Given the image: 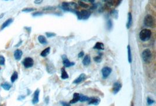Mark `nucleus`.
Here are the masks:
<instances>
[{
	"mask_svg": "<svg viewBox=\"0 0 156 106\" xmlns=\"http://www.w3.org/2000/svg\"><path fill=\"white\" fill-rule=\"evenodd\" d=\"M74 13L76 14L78 19H83V20H87L89 18L91 15V12L88 11L86 10H82L81 11H77L74 10L73 11Z\"/></svg>",
	"mask_w": 156,
	"mask_h": 106,
	"instance_id": "1",
	"label": "nucleus"
},
{
	"mask_svg": "<svg viewBox=\"0 0 156 106\" xmlns=\"http://www.w3.org/2000/svg\"><path fill=\"white\" fill-rule=\"evenodd\" d=\"M151 36V32L149 29H145L141 30L139 34V37L141 40L146 42L150 39Z\"/></svg>",
	"mask_w": 156,
	"mask_h": 106,
	"instance_id": "2",
	"label": "nucleus"
},
{
	"mask_svg": "<svg viewBox=\"0 0 156 106\" xmlns=\"http://www.w3.org/2000/svg\"><path fill=\"white\" fill-rule=\"evenodd\" d=\"M142 59L146 64H149L152 61V53L149 49H145L142 52Z\"/></svg>",
	"mask_w": 156,
	"mask_h": 106,
	"instance_id": "3",
	"label": "nucleus"
},
{
	"mask_svg": "<svg viewBox=\"0 0 156 106\" xmlns=\"http://www.w3.org/2000/svg\"><path fill=\"white\" fill-rule=\"evenodd\" d=\"M144 24L149 27H154L155 26V20L151 15H147L144 19Z\"/></svg>",
	"mask_w": 156,
	"mask_h": 106,
	"instance_id": "4",
	"label": "nucleus"
},
{
	"mask_svg": "<svg viewBox=\"0 0 156 106\" xmlns=\"http://www.w3.org/2000/svg\"><path fill=\"white\" fill-rule=\"evenodd\" d=\"M23 66L26 68H31L33 67L34 64L33 59L30 57H26L23 59V62H22Z\"/></svg>",
	"mask_w": 156,
	"mask_h": 106,
	"instance_id": "5",
	"label": "nucleus"
},
{
	"mask_svg": "<svg viewBox=\"0 0 156 106\" xmlns=\"http://www.w3.org/2000/svg\"><path fill=\"white\" fill-rule=\"evenodd\" d=\"M102 74L104 79H106L108 76L110 75V74L112 72V69L108 67H104L102 69Z\"/></svg>",
	"mask_w": 156,
	"mask_h": 106,
	"instance_id": "6",
	"label": "nucleus"
},
{
	"mask_svg": "<svg viewBox=\"0 0 156 106\" xmlns=\"http://www.w3.org/2000/svg\"><path fill=\"white\" fill-rule=\"evenodd\" d=\"M62 59H63V65H64V67L66 68L70 67L71 66H73L75 65L74 63L70 62L68 60V59L67 58V57H66V55H63V56H62Z\"/></svg>",
	"mask_w": 156,
	"mask_h": 106,
	"instance_id": "7",
	"label": "nucleus"
},
{
	"mask_svg": "<svg viewBox=\"0 0 156 106\" xmlns=\"http://www.w3.org/2000/svg\"><path fill=\"white\" fill-rule=\"evenodd\" d=\"M122 88V84L119 82H117L113 84V94L116 95L120 91Z\"/></svg>",
	"mask_w": 156,
	"mask_h": 106,
	"instance_id": "8",
	"label": "nucleus"
},
{
	"mask_svg": "<svg viewBox=\"0 0 156 106\" xmlns=\"http://www.w3.org/2000/svg\"><path fill=\"white\" fill-rule=\"evenodd\" d=\"M39 93H40V90L39 89H37L35 91V93L33 94V97L32 99V104H36L37 103H38L39 102Z\"/></svg>",
	"mask_w": 156,
	"mask_h": 106,
	"instance_id": "9",
	"label": "nucleus"
},
{
	"mask_svg": "<svg viewBox=\"0 0 156 106\" xmlns=\"http://www.w3.org/2000/svg\"><path fill=\"white\" fill-rule=\"evenodd\" d=\"M86 78H87V76H86L85 74H81V75H80V76L78 77L74 80L73 83H74V84H78V83L85 80Z\"/></svg>",
	"mask_w": 156,
	"mask_h": 106,
	"instance_id": "10",
	"label": "nucleus"
},
{
	"mask_svg": "<svg viewBox=\"0 0 156 106\" xmlns=\"http://www.w3.org/2000/svg\"><path fill=\"white\" fill-rule=\"evenodd\" d=\"M128 22L126 23V28L128 29H130L133 23V18H132V15L130 12L128 13Z\"/></svg>",
	"mask_w": 156,
	"mask_h": 106,
	"instance_id": "11",
	"label": "nucleus"
},
{
	"mask_svg": "<svg viewBox=\"0 0 156 106\" xmlns=\"http://www.w3.org/2000/svg\"><path fill=\"white\" fill-rule=\"evenodd\" d=\"M22 54H23V53H22V51L21 50L17 49L14 52V58L17 60H19V59H21V57H22Z\"/></svg>",
	"mask_w": 156,
	"mask_h": 106,
	"instance_id": "12",
	"label": "nucleus"
},
{
	"mask_svg": "<svg viewBox=\"0 0 156 106\" xmlns=\"http://www.w3.org/2000/svg\"><path fill=\"white\" fill-rule=\"evenodd\" d=\"M88 104H94V105H98L100 103V100L98 98L95 97H92L89 98L88 100Z\"/></svg>",
	"mask_w": 156,
	"mask_h": 106,
	"instance_id": "13",
	"label": "nucleus"
},
{
	"mask_svg": "<svg viewBox=\"0 0 156 106\" xmlns=\"http://www.w3.org/2000/svg\"><path fill=\"white\" fill-rule=\"evenodd\" d=\"M91 63V58L89 55H86L83 60V64L84 66H88Z\"/></svg>",
	"mask_w": 156,
	"mask_h": 106,
	"instance_id": "14",
	"label": "nucleus"
},
{
	"mask_svg": "<svg viewBox=\"0 0 156 106\" xmlns=\"http://www.w3.org/2000/svg\"><path fill=\"white\" fill-rule=\"evenodd\" d=\"M79 96H80V94L75 93L73 95V98H72V100L70 101V104H74V103H76L78 101Z\"/></svg>",
	"mask_w": 156,
	"mask_h": 106,
	"instance_id": "15",
	"label": "nucleus"
},
{
	"mask_svg": "<svg viewBox=\"0 0 156 106\" xmlns=\"http://www.w3.org/2000/svg\"><path fill=\"white\" fill-rule=\"evenodd\" d=\"M128 59L129 63L131 64L132 62V51H131V48L130 45L128 46Z\"/></svg>",
	"mask_w": 156,
	"mask_h": 106,
	"instance_id": "16",
	"label": "nucleus"
},
{
	"mask_svg": "<svg viewBox=\"0 0 156 106\" xmlns=\"http://www.w3.org/2000/svg\"><path fill=\"white\" fill-rule=\"evenodd\" d=\"M61 78L62 79H66L68 78V75L64 68L61 69Z\"/></svg>",
	"mask_w": 156,
	"mask_h": 106,
	"instance_id": "17",
	"label": "nucleus"
},
{
	"mask_svg": "<svg viewBox=\"0 0 156 106\" xmlns=\"http://www.w3.org/2000/svg\"><path fill=\"white\" fill-rule=\"evenodd\" d=\"M94 49H97V50H104V45L102 43H101V42H97L95 46H94L93 47Z\"/></svg>",
	"mask_w": 156,
	"mask_h": 106,
	"instance_id": "18",
	"label": "nucleus"
},
{
	"mask_svg": "<svg viewBox=\"0 0 156 106\" xmlns=\"http://www.w3.org/2000/svg\"><path fill=\"white\" fill-rule=\"evenodd\" d=\"M38 41L39 42V43L42 44H46L47 43V41L46 40V37L44 36L40 35L38 37Z\"/></svg>",
	"mask_w": 156,
	"mask_h": 106,
	"instance_id": "19",
	"label": "nucleus"
},
{
	"mask_svg": "<svg viewBox=\"0 0 156 106\" xmlns=\"http://www.w3.org/2000/svg\"><path fill=\"white\" fill-rule=\"evenodd\" d=\"M50 51V47H47V48H45L43 51H42L40 55L42 57H47L49 54Z\"/></svg>",
	"mask_w": 156,
	"mask_h": 106,
	"instance_id": "20",
	"label": "nucleus"
},
{
	"mask_svg": "<svg viewBox=\"0 0 156 106\" xmlns=\"http://www.w3.org/2000/svg\"><path fill=\"white\" fill-rule=\"evenodd\" d=\"M12 22H13V19H11H11H8V20H6L4 23L2 24V26H1V29L2 30V29H4L6 27H7V26H9V25H10Z\"/></svg>",
	"mask_w": 156,
	"mask_h": 106,
	"instance_id": "21",
	"label": "nucleus"
},
{
	"mask_svg": "<svg viewBox=\"0 0 156 106\" xmlns=\"http://www.w3.org/2000/svg\"><path fill=\"white\" fill-rule=\"evenodd\" d=\"M89 99V98L88 97L84 96V95H80V96H79V101L81 102L88 101Z\"/></svg>",
	"mask_w": 156,
	"mask_h": 106,
	"instance_id": "22",
	"label": "nucleus"
},
{
	"mask_svg": "<svg viewBox=\"0 0 156 106\" xmlns=\"http://www.w3.org/2000/svg\"><path fill=\"white\" fill-rule=\"evenodd\" d=\"M1 87L5 90H9L11 88V85L8 83H4L1 85Z\"/></svg>",
	"mask_w": 156,
	"mask_h": 106,
	"instance_id": "23",
	"label": "nucleus"
},
{
	"mask_svg": "<svg viewBox=\"0 0 156 106\" xmlns=\"http://www.w3.org/2000/svg\"><path fill=\"white\" fill-rule=\"evenodd\" d=\"M18 73L17 72H14V74L12 75L11 78V82H12V83H14V82L18 79Z\"/></svg>",
	"mask_w": 156,
	"mask_h": 106,
	"instance_id": "24",
	"label": "nucleus"
},
{
	"mask_svg": "<svg viewBox=\"0 0 156 106\" xmlns=\"http://www.w3.org/2000/svg\"><path fill=\"white\" fill-rule=\"evenodd\" d=\"M36 10V8H26L22 10V12H30L35 11Z\"/></svg>",
	"mask_w": 156,
	"mask_h": 106,
	"instance_id": "25",
	"label": "nucleus"
},
{
	"mask_svg": "<svg viewBox=\"0 0 156 106\" xmlns=\"http://www.w3.org/2000/svg\"><path fill=\"white\" fill-rule=\"evenodd\" d=\"M111 14L112 15L114 18L117 19V16H118V11H117V10H113L112 11V12H111Z\"/></svg>",
	"mask_w": 156,
	"mask_h": 106,
	"instance_id": "26",
	"label": "nucleus"
},
{
	"mask_svg": "<svg viewBox=\"0 0 156 106\" xmlns=\"http://www.w3.org/2000/svg\"><path fill=\"white\" fill-rule=\"evenodd\" d=\"M112 26H113V23H112V21L111 19H109L107 22V27L109 30H111L112 29Z\"/></svg>",
	"mask_w": 156,
	"mask_h": 106,
	"instance_id": "27",
	"label": "nucleus"
},
{
	"mask_svg": "<svg viewBox=\"0 0 156 106\" xmlns=\"http://www.w3.org/2000/svg\"><path fill=\"white\" fill-rule=\"evenodd\" d=\"M78 5H80V6H81V7L85 8H87L89 7V5H88V4H87L84 3V2H83V1H79Z\"/></svg>",
	"mask_w": 156,
	"mask_h": 106,
	"instance_id": "28",
	"label": "nucleus"
},
{
	"mask_svg": "<svg viewBox=\"0 0 156 106\" xmlns=\"http://www.w3.org/2000/svg\"><path fill=\"white\" fill-rule=\"evenodd\" d=\"M147 103L148 105L150 106V105H152L153 104H154V103H155V101H154V100L150 99V97H148L147 98Z\"/></svg>",
	"mask_w": 156,
	"mask_h": 106,
	"instance_id": "29",
	"label": "nucleus"
},
{
	"mask_svg": "<svg viewBox=\"0 0 156 106\" xmlns=\"http://www.w3.org/2000/svg\"><path fill=\"white\" fill-rule=\"evenodd\" d=\"M56 9V7L55 6H46V7L43 8V11H52V10H55Z\"/></svg>",
	"mask_w": 156,
	"mask_h": 106,
	"instance_id": "30",
	"label": "nucleus"
},
{
	"mask_svg": "<svg viewBox=\"0 0 156 106\" xmlns=\"http://www.w3.org/2000/svg\"><path fill=\"white\" fill-rule=\"evenodd\" d=\"M115 1V0H108V1H107V5H108V6L109 7V6H113V5H114Z\"/></svg>",
	"mask_w": 156,
	"mask_h": 106,
	"instance_id": "31",
	"label": "nucleus"
},
{
	"mask_svg": "<svg viewBox=\"0 0 156 106\" xmlns=\"http://www.w3.org/2000/svg\"><path fill=\"white\" fill-rule=\"evenodd\" d=\"M5 58L2 55H0V65H4L5 64Z\"/></svg>",
	"mask_w": 156,
	"mask_h": 106,
	"instance_id": "32",
	"label": "nucleus"
},
{
	"mask_svg": "<svg viewBox=\"0 0 156 106\" xmlns=\"http://www.w3.org/2000/svg\"><path fill=\"white\" fill-rule=\"evenodd\" d=\"M46 36H47V37L50 38V37H53V36H56V33H50V32H46Z\"/></svg>",
	"mask_w": 156,
	"mask_h": 106,
	"instance_id": "33",
	"label": "nucleus"
},
{
	"mask_svg": "<svg viewBox=\"0 0 156 106\" xmlns=\"http://www.w3.org/2000/svg\"><path fill=\"white\" fill-rule=\"evenodd\" d=\"M94 61L96 63H101V61H102V58L101 57L98 56V57H94Z\"/></svg>",
	"mask_w": 156,
	"mask_h": 106,
	"instance_id": "34",
	"label": "nucleus"
},
{
	"mask_svg": "<svg viewBox=\"0 0 156 106\" xmlns=\"http://www.w3.org/2000/svg\"><path fill=\"white\" fill-rule=\"evenodd\" d=\"M42 15H43V12H35L32 14V15L33 16H41Z\"/></svg>",
	"mask_w": 156,
	"mask_h": 106,
	"instance_id": "35",
	"label": "nucleus"
},
{
	"mask_svg": "<svg viewBox=\"0 0 156 106\" xmlns=\"http://www.w3.org/2000/svg\"><path fill=\"white\" fill-rule=\"evenodd\" d=\"M61 103L62 106H71V104H69V103H67V102L62 101Z\"/></svg>",
	"mask_w": 156,
	"mask_h": 106,
	"instance_id": "36",
	"label": "nucleus"
},
{
	"mask_svg": "<svg viewBox=\"0 0 156 106\" xmlns=\"http://www.w3.org/2000/svg\"><path fill=\"white\" fill-rule=\"evenodd\" d=\"M43 0H35L34 3L36 4H40L43 2Z\"/></svg>",
	"mask_w": 156,
	"mask_h": 106,
	"instance_id": "37",
	"label": "nucleus"
},
{
	"mask_svg": "<svg viewBox=\"0 0 156 106\" xmlns=\"http://www.w3.org/2000/svg\"><path fill=\"white\" fill-rule=\"evenodd\" d=\"M84 55V51H81V52L78 54V58H82Z\"/></svg>",
	"mask_w": 156,
	"mask_h": 106,
	"instance_id": "38",
	"label": "nucleus"
},
{
	"mask_svg": "<svg viewBox=\"0 0 156 106\" xmlns=\"http://www.w3.org/2000/svg\"><path fill=\"white\" fill-rule=\"evenodd\" d=\"M122 1L123 0H117V1H116V2H116V6H118L119 5L121 4Z\"/></svg>",
	"mask_w": 156,
	"mask_h": 106,
	"instance_id": "39",
	"label": "nucleus"
},
{
	"mask_svg": "<svg viewBox=\"0 0 156 106\" xmlns=\"http://www.w3.org/2000/svg\"><path fill=\"white\" fill-rule=\"evenodd\" d=\"M96 8H97V5L94 4L93 5H92V7H91L90 9H91V10H95V9H96Z\"/></svg>",
	"mask_w": 156,
	"mask_h": 106,
	"instance_id": "40",
	"label": "nucleus"
},
{
	"mask_svg": "<svg viewBox=\"0 0 156 106\" xmlns=\"http://www.w3.org/2000/svg\"><path fill=\"white\" fill-rule=\"evenodd\" d=\"M49 101V97H46L45 99V102L46 104H48Z\"/></svg>",
	"mask_w": 156,
	"mask_h": 106,
	"instance_id": "41",
	"label": "nucleus"
},
{
	"mask_svg": "<svg viewBox=\"0 0 156 106\" xmlns=\"http://www.w3.org/2000/svg\"><path fill=\"white\" fill-rule=\"evenodd\" d=\"M83 1H88V2H91V3H94L95 2V0H83Z\"/></svg>",
	"mask_w": 156,
	"mask_h": 106,
	"instance_id": "42",
	"label": "nucleus"
},
{
	"mask_svg": "<svg viewBox=\"0 0 156 106\" xmlns=\"http://www.w3.org/2000/svg\"><path fill=\"white\" fill-rule=\"evenodd\" d=\"M25 96H19V98H18V100H22V99H25Z\"/></svg>",
	"mask_w": 156,
	"mask_h": 106,
	"instance_id": "43",
	"label": "nucleus"
},
{
	"mask_svg": "<svg viewBox=\"0 0 156 106\" xmlns=\"http://www.w3.org/2000/svg\"><path fill=\"white\" fill-rule=\"evenodd\" d=\"M103 1H104V2H107V1H108V0H102Z\"/></svg>",
	"mask_w": 156,
	"mask_h": 106,
	"instance_id": "44",
	"label": "nucleus"
},
{
	"mask_svg": "<svg viewBox=\"0 0 156 106\" xmlns=\"http://www.w3.org/2000/svg\"><path fill=\"white\" fill-rule=\"evenodd\" d=\"M5 1H11V0H5Z\"/></svg>",
	"mask_w": 156,
	"mask_h": 106,
	"instance_id": "45",
	"label": "nucleus"
}]
</instances>
